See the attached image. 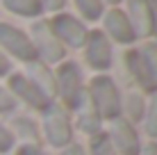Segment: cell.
<instances>
[{
    "label": "cell",
    "mask_w": 157,
    "mask_h": 155,
    "mask_svg": "<svg viewBox=\"0 0 157 155\" xmlns=\"http://www.w3.org/2000/svg\"><path fill=\"white\" fill-rule=\"evenodd\" d=\"M50 28L55 32V37L59 41H64V44L73 46V48H80L86 44V37H89V32L82 23H80L78 18H73V16L68 14H57L55 18L50 21Z\"/></svg>",
    "instance_id": "cell-7"
},
{
    "label": "cell",
    "mask_w": 157,
    "mask_h": 155,
    "mask_svg": "<svg viewBox=\"0 0 157 155\" xmlns=\"http://www.w3.org/2000/svg\"><path fill=\"white\" fill-rule=\"evenodd\" d=\"M12 146H14V135L7 130L5 126H0V153H9L12 151Z\"/></svg>",
    "instance_id": "cell-22"
},
{
    "label": "cell",
    "mask_w": 157,
    "mask_h": 155,
    "mask_svg": "<svg viewBox=\"0 0 157 155\" xmlns=\"http://www.w3.org/2000/svg\"><path fill=\"white\" fill-rule=\"evenodd\" d=\"M141 155H157V146H155V144H150V146L141 148Z\"/></svg>",
    "instance_id": "cell-28"
},
{
    "label": "cell",
    "mask_w": 157,
    "mask_h": 155,
    "mask_svg": "<svg viewBox=\"0 0 157 155\" xmlns=\"http://www.w3.org/2000/svg\"><path fill=\"white\" fill-rule=\"evenodd\" d=\"M144 121H146V132L150 137H157V91L153 94L148 107H146V119Z\"/></svg>",
    "instance_id": "cell-19"
},
{
    "label": "cell",
    "mask_w": 157,
    "mask_h": 155,
    "mask_svg": "<svg viewBox=\"0 0 157 155\" xmlns=\"http://www.w3.org/2000/svg\"><path fill=\"white\" fill-rule=\"evenodd\" d=\"M18 155H48V153H43L39 146H32V144H25V146H21V148H18Z\"/></svg>",
    "instance_id": "cell-23"
},
{
    "label": "cell",
    "mask_w": 157,
    "mask_h": 155,
    "mask_svg": "<svg viewBox=\"0 0 157 155\" xmlns=\"http://www.w3.org/2000/svg\"><path fill=\"white\" fill-rule=\"evenodd\" d=\"M89 98L94 103L96 112L100 114V119L114 121L121 116V96H118L116 84L112 82V78L107 76H98L91 80L89 87Z\"/></svg>",
    "instance_id": "cell-2"
},
{
    "label": "cell",
    "mask_w": 157,
    "mask_h": 155,
    "mask_svg": "<svg viewBox=\"0 0 157 155\" xmlns=\"http://www.w3.org/2000/svg\"><path fill=\"white\" fill-rule=\"evenodd\" d=\"M62 155H84L82 153V146H78V144H73V146H68V148H64Z\"/></svg>",
    "instance_id": "cell-26"
},
{
    "label": "cell",
    "mask_w": 157,
    "mask_h": 155,
    "mask_svg": "<svg viewBox=\"0 0 157 155\" xmlns=\"http://www.w3.org/2000/svg\"><path fill=\"white\" fill-rule=\"evenodd\" d=\"M100 123H102L100 114L96 112L94 103H91V98H89V94H84L82 103H80V107H78V126H80V130L94 137V135H98V132H100Z\"/></svg>",
    "instance_id": "cell-14"
},
{
    "label": "cell",
    "mask_w": 157,
    "mask_h": 155,
    "mask_svg": "<svg viewBox=\"0 0 157 155\" xmlns=\"http://www.w3.org/2000/svg\"><path fill=\"white\" fill-rule=\"evenodd\" d=\"M150 2V18H153V34L157 37V0H148Z\"/></svg>",
    "instance_id": "cell-25"
},
{
    "label": "cell",
    "mask_w": 157,
    "mask_h": 155,
    "mask_svg": "<svg viewBox=\"0 0 157 155\" xmlns=\"http://www.w3.org/2000/svg\"><path fill=\"white\" fill-rule=\"evenodd\" d=\"M86 62L98 71H105L112 66V46L105 32L94 30L86 37Z\"/></svg>",
    "instance_id": "cell-9"
},
{
    "label": "cell",
    "mask_w": 157,
    "mask_h": 155,
    "mask_svg": "<svg viewBox=\"0 0 157 155\" xmlns=\"http://www.w3.org/2000/svg\"><path fill=\"white\" fill-rule=\"evenodd\" d=\"M14 128H18V132L25 137V139H32V141L39 139V132H36L34 121L25 119V116H21V119H14Z\"/></svg>",
    "instance_id": "cell-20"
},
{
    "label": "cell",
    "mask_w": 157,
    "mask_h": 155,
    "mask_svg": "<svg viewBox=\"0 0 157 155\" xmlns=\"http://www.w3.org/2000/svg\"><path fill=\"white\" fill-rule=\"evenodd\" d=\"M2 2L9 12H14L18 16H39L43 12L41 0H2Z\"/></svg>",
    "instance_id": "cell-15"
},
{
    "label": "cell",
    "mask_w": 157,
    "mask_h": 155,
    "mask_svg": "<svg viewBox=\"0 0 157 155\" xmlns=\"http://www.w3.org/2000/svg\"><path fill=\"white\" fill-rule=\"evenodd\" d=\"M91 155H116V148L112 144L109 135L98 132V135L91 137Z\"/></svg>",
    "instance_id": "cell-17"
},
{
    "label": "cell",
    "mask_w": 157,
    "mask_h": 155,
    "mask_svg": "<svg viewBox=\"0 0 157 155\" xmlns=\"http://www.w3.org/2000/svg\"><path fill=\"white\" fill-rule=\"evenodd\" d=\"M32 34H34V50L36 55H41L46 64H57V62H64V57H66V52H64V44L55 37V32H52L50 23L48 21H36L34 25H32Z\"/></svg>",
    "instance_id": "cell-5"
},
{
    "label": "cell",
    "mask_w": 157,
    "mask_h": 155,
    "mask_svg": "<svg viewBox=\"0 0 157 155\" xmlns=\"http://www.w3.org/2000/svg\"><path fill=\"white\" fill-rule=\"evenodd\" d=\"M30 80L34 87L41 89V94L46 96V98H52V96L57 94V82H55V76H52V71L48 68L46 62H28V76H25Z\"/></svg>",
    "instance_id": "cell-13"
},
{
    "label": "cell",
    "mask_w": 157,
    "mask_h": 155,
    "mask_svg": "<svg viewBox=\"0 0 157 155\" xmlns=\"http://www.w3.org/2000/svg\"><path fill=\"white\" fill-rule=\"evenodd\" d=\"M57 91L62 96L64 105L71 110H78L84 98V87H82V73L75 62H62L55 73Z\"/></svg>",
    "instance_id": "cell-3"
},
{
    "label": "cell",
    "mask_w": 157,
    "mask_h": 155,
    "mask_svg": "<svg viewBox=\"0 0 157 155\" xmlns=\"http://www.w3.org/2000/svg\"><path fill=\"white\" fill-rule=\"evenodd\" d=\"M7 71H9V60L0 52V78L2 76H7Z\"/></svg>",
    "instance_id": "cell-27"
},
{
    "label": "cell",
    "mask_w": 157,
    "mask_h": 155,
    "mask_svg": "<svg viewBox=\"0 0 157 155\" xmlns=\"http://www.w3.org/2000/svg\"><path fill=\"white\" fill-rule=\"evenodd\" d=\"M123 110H125V114L132 121H141L144 114H146V100H144V96H139V94H134V91L128 94L125 100H121V112Z\"/></svg>",
    "instance_id": "cell-16"
},
{
    "label": "cell",
    "mask_w": 157,
    "mask_h": 155,
    "mask_svg": "<svg viewBox=\"0 0 157 155\" xmlns=\"http://www.w3.org/2000/svg\"><path fill=\"white\" fill-rule=\"evenodd\" d=\"M125 66L139 87L157 91V41L146 44L141 50L125 52Z\"/></svg>",
    "instance_id": "cell-1"
},
{
    "label": "cell",
    "mask_w": 157,
    "mask_h": 155,
    "mask_svg": "<svg viewBox=\"0 0 157 155\" xmlns=\"http://www.w3.org/2000/svg\"><path fill=\"white\" fill-rule=\"evenodd\" d=\"M128 21L134 34L150 37L153 34V18H150V2L148 0H128Z\"/></svg>",
    "instance_id": "cell-11"
},
{
    "label": "cell",
    "mask_w": 157,
    "mask_h": 155,
    "mask_svg": "<svg viewBox=\"0 0 157 155\" xmlns=\"http://www.w3.org/2000/svg\"><path fill=\"white\" fill-rule=\"evenodd\" d=\"M43 132L50 146L62 148L71 144L73 130H71V116L64 107L59 105H48L46 114H43Z\"/></svg>",
    "instance_id": "cell-4"
},
{
    "label": "cell",
    "mask_w": 157,
    "mask_h": 155,
    "mask_svg": "<svg viewBox=\"0 0 157 155\" xmlns=\"http://www.w3.org/2000/svg\"><path fill=\"white\" fill-rule=\"evenodd\" d=\"M109 139L114 144V148L123 155H139L141 153V144H139V137L134 132V128L130 126V121L121 119V116L112 121Z\"/></svg>",
    "instance_id": "cell-8"
},
{
    "label": "cell",
    "mask_w": 157,
    "mask_h": 155,
    "mask_svg": "<svg viewBox=\"0 0 157 155\" xmlns=\"http://www.w3.org/2000/svg\"><path fill=\"white\" fill-rule=\"evenodd\" d=\"M9 89H12V94H16L21 100H25L28 105H32V107H36V110H46L48 105H50V98H46V96L41 94V89L34 87V84L25 76H21V73H16V76L9 78Z\"/></svg>",
    "instance_id": "cell-10"
},
{
    "label": "cell",
    "mask_w": 157,
    "mask_h": 155,
    "mask_svg": "<svg viewBox=\"0 0 157 155\" xmlns=\"http://www.w3.org/2000/svg\"><path fill=\"white\" fill-rule=\"evenodd\" d=\"M75 5H78L80 14L89 21H96L102 14V0H75Z\"/></svg>",
    "instance_id": "cell-18"
},
{
    "label": "cell",
    "mask_w": 157,
    "mask_h": 155,
    "mask_svg": "<svg viewBox=\"0 0 157 155\" xmlns=\"http://www.w3.org/2000/svg\"><path fill=\"white\" fill-rule=\"evenodd\" d=\"M16 107V98L9 89H2L0 87V112H12Z\"/></svg>",
    "instance_id": "cell-21"
},
{
    "label": "cell",
    "mask_w": 157,
    "mask_h": 155,
    "mask_svg": "<svg viewBox=\"0 0 157 155\" xmlns=\"http://www.w3.org/2000/svg\"><path fill=\"white\" fill-rule=\"evenodd\" d=\"M41 7L48 9V12H57V9L64 7V0H41Z\"/></svg>",
    "instance_id": "cell-24"
},
{
    "label": "cell",
    "mask_w": 157,
    "mask_h": 155,
    "mask_svg": "<svg viewBox=\"0 0 157 155\" xmlns=\"http://www.w3.org/2000/svg\"><path fill=\"white\" fill-rule=\"evenodd\" d=\"M107 2H112V5H116V2H121V0H107Z\"/></svg>",
    "instance_id": "cell-29"
},
{
    "label": "cell",
    "mask_w": 157,
    "mask_h": 155,
    "mask_svg": "<svg viewBox=\"0 0 157 155\" xmlns=\"http://www.w3.org/2000/svg\"><path fill=\"white\" fill-rule=\"evenodd\" d=\"M105 30L118 44H132L134 37H137L132 25H130V21H128V16L121 9H112V12L105 14Z\"/></svg>",
    "instance_id": "cell-12"
},
{
    "label": "cell",
    "mask_w": 157,
    "mask_h": 155,
    "mask_svg": "<svg viewBox=\"0 0 157 155\" xmlns=\"http://www.w3.org/2000/svg\"><path fill=\"white\" fill-rule=\"evenodd\" d=\"M0 46L7 52H12L14 57L23 60L25 64L39 60L32 39H28L25 32H21L18 28H14V25H9V23H0Z\"/></svg>",
    "instance_id": "cell-6"
}]
</instances>
